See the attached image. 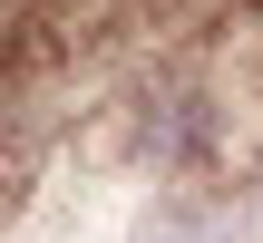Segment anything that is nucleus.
Masks as SVG:
<instances>
[{"label":"nucleus","mask_w":263,"mask_h":243,"mask_svg":"<svg viewBox=\"0 0 263 243\" xmlns=\"http://www.w3.org/2000/svg\"><path fill=\"white\" fill-rule=\"evenodd\" d=\"M137 243H234V214L215 195H156V214L137 224Z\"/></svg>","instance_id":"f257e3e1"},{"label":"nucleus","mask_w":263,"mask_h":243,"mask_svg":"<svg viewBox=\"0 0 263 243\" xmlns=\"http://www.w3.org/2000/svg\"><path fill=\"white\" fill-rule=\"evenodd\" d=\"M244 195L263 205V136H254V156H244Z\"/></svg>","instance_id":"f03ea898"},{"label":"nucleus","mask_w":263,"mask_h":243,"mask_svg":"<svg viewBox=\"0 0 263 243\" xmlns=\"http://www.w3.org/2000/svg\"><path fill=\"white\" fill-rule=\"evenodd\" d=\"M20 19H29V0H0V39H10V29H20Z\"/></svg>","instance_id":"7ed1b4c3"}]
</instances>
